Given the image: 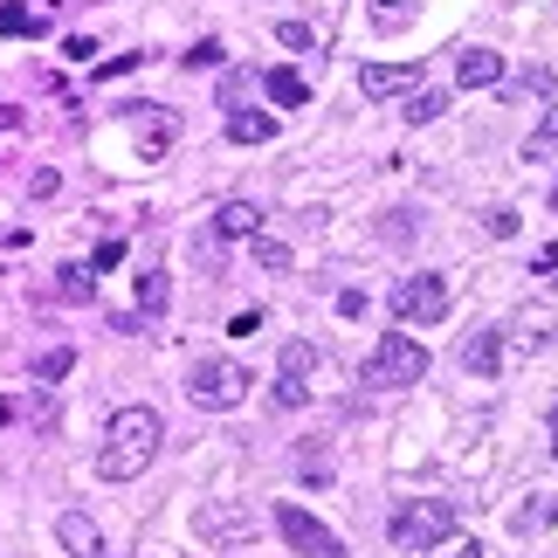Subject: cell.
Returning a JSON list of instances; mask_svg holds the SVG:
<instances>
[{"mask_svg": "<svg viewBox=\"0 0 558 558\" xmlns=\"http://www.w3.org/2000/svg\"><path fill=\"white\" fill-rule=\"evenodd\" d=\"M159 441H166L159 407H124V414H111V427H104L97 476H104V483H132V476H145V469H153V456H159Z\"/></svg>", "mask_w": 558, "mask_h": 558, "instance_id": "1", "label": "cell"}, {"mask_svg": "<svg viewBox=\"0 0 558 558\" xmlns=\"http://www.w3.org/2000/svg\"><path fill=\"white\" fill-rule=\"evenodd\" d=\"M427 379V345L421 338H407V331H386L379 345L366 352V386H421Z\"/></svg>", "mask_w": 558, "mask_h": 558, "instance_id": "2", "label": "cell"}, {"mask_svg": "<svg viewBox=\"0 0 558 558\" xmlns=\"http://www.w3.org/2000/svg\"><path fill=\"white\" fill-rule=\"evenodd\" d=\"M248 366H234V359H201V366L186 373V400L207 407V414H228V407L248 400Z\"/></svg>", "mask_w": 558, "mask_h": 558, "instance_id": "3", "label": "cell"}, {"mask_svg": "<svg viewBox=\"0 0 558 558\" xmlns=\"http://www.w3.org/2000/svg\"><path fill=\"white\" fill-rule=\"evenodd\" d=\"M386 531H393V545H400V551H435L441 538H456V504H441V497H427V504H400Z\"/></svg>", "mask_w": 558, "mask_h": 558, "instance_id": "4", "label": "cell"}, {"mask_svg": "<svg viewBox=\"0 0 558 558\" xmlns=\"http://www.w3.org/2000/svg\"><path fill=\"white\" fill-rule=\"evenodd\" d=\"M393 317H400V325H441V317H448V283L435 269L400 276V283H393Z\"/></svg>", "mask_w": 558, "mask_h": 558, "instance_id": "5", "label": "cell"}, {"mask_svg": "<svg viewBox=\"0 0 558 558\" xmlns=\"http://www.w3.org/2000/svg\"><path fill=\"white\" fill-rule=\"evenodd\" d=\"M201 545H214V551H234V545H248L255 538V510L248 504H234V497H214V504H201Z\"/></svg>", "mask_w": 558, "mask_h": 558, "instance_id": "6", "label": "cell"}, {"mask_svg": "<svg viewBox=\"0 0 558 558\" xmlns=\"http://www.w3.org/2000/svg\"><path fill=\"white\" fill-rule=\"evenodd\" d=\"M276 531H283L296 551H311V558H345V545H338V538L311 518L304 504H276Z\"/></svg>", "mask_w": 558, "mask_h": 558, "instance_id": "7", "label": "cell"}, {"mask_svg": "<svg viewBox=\"0 0 558 558\" xmlns=\"http://www.w3.org/2000/svg\"><path fill=\"white\" fill-rule=\"evenodd\" d=\"M311 366H317V352L304 345V338H290L283 366H276V407H304L311 400Z\"/></svg>", "mask_w": 558, "mask_h": 558, "instance_id": "8", "label": "cell"}, {"mask_svg": "<svg viewBox=\"0 0 558 558\" xmlns=\"http://www.w3.org/2000/svg\"><path fill=\"white\" fill-rule=\"evenodd\" d=\"M414 83H421V62H373V70H359V90H366L373 104L414 90Z\"/></svg>", "mask_w": 558, "mask_h": 558, "instance_id": "9", "label": "cell"}, {"mask_svg": "<svg viewBox=\"0 0 558 558\" xmlns=\"http://www.w3.org/2000/svg\"><path fill=\"white\" fill-rule=\"evenodd\" d=\"M456 83H462V90H497V83H504V56L497 49H462Z\"/></svg>", "mask_w": 558, "mask_h": 558, "instance_id": "10", "label": "cell"}, {"mask_svg": "<svg viewBox=\"0 0 558 558\" xmlns=\"http://www.w3.org/2000/svg\"><path fill=\"white\" fill-rule=\"evenodd\" d=\"M56 538H62V551H70V558H97V551H104L97 524L83 518V510H62V518H56Z\"/></svg>", "mask_w": 558, "mask_h": 558, "instance_id": "11", "label": "cell"}, {"mask_svg": "<svg viewBox=\"0 0 558 558\" xmlns=\"http://www.w3.org/2000/svg\"><path fill=\"white\" fill-rule=\"evenodd\" d=\"M462 366L476 373V379H497V366H504V338H497V331L462 338Z\"/></svg>", "mask_w": 558, "mask_h": 558, "instance_id": "12", "label": "cell"}, {"mask_svg": "<svg viewBox=\"0 0 558 558\" xmlns=\"http://www.w3.org/2000/svg\"><path fill=\"white\" fill-rule=\"evenodd\" d=\"M214 234H221V242H248V234H263V214H255L248 201H228L221 214H214Z\"/></svg>", "mask_w": 558, "mask_h": 558, "instance_id": "13", "label": "cell"}, {"mask_svg": "<svg viewBox=\"0 0 558 558\" xmlns=\"http://www.w3.org/2000/svg\"><path fill=\"white\" fill-rule=\"evenodd\" d=\"M56 296H62V304H90V296H97V269H83V263L56 269Z\"/></svg>", "mask_w": 558, "mask_h": 558, "instance_id": "14", "label": "cell"}, {"mask_svg": "<svg viewBox=\"0 0 558 558\" xmlns=\"http://www.w3.org/2000/svg\"><path fill=\"white\" fill-rule=\"evenodd\" d=\"M524 159H531V166H551V159H558V104L538 118V132L524 138Z\"/></svg>", "mask_w": 558, "mask_h": 558, "instance_id": "15", "label": "cell"}, {"mask_svg": "<svg viewBox=\"0 0 558 558\" xmlns=\"http://www.w3.org/2000/svg\"><path fill=\"white\" fill-rule=\"evenodd\" d=\"M263 90H269L276 104H283V111H296V104H311V83L296 76V70H269V76H263Z\"/></svg>", "mask_w": 558, "mask_h": 558, "instance_id": "16", "label": "cell"}, {"mask_svg": "<svg viewBox=\"0 0 558 558\" xmlns=\"http://www.w3.org/2000/svg\"><path fill=\"white\" fill-rule=\"evenodd\" d=\"M228 138H234V145H269V138H276V118H263V111H255V118L234 111V118H228Z\"/></svg>", "mask_w": 558, "mask_h": 558, "instance_id": "17", "label": "cell"}, {"mask_svg": "<svg viewBox=\"0 0 558 558\" xmlns=\"http://www.w3.org/2000/svg\"><path fill=\"white\" fill-rule=\"evenodd\" d=\"M441 111H448V97H441V90H427V83H414V97H407V111H400V118H407V124H435Z\"/></svg>", "mask_w": 558, "mask_h": 558, "instance_id": "18", "label": "cell"}, {"mask_svg": "<svg viewBox=\"0 0 558 558\" xmlns=\"http://www.w3.org/2000/svg\"><path fill=\"white\" fill-rule=\"evenodd\" d=\"M248 97H255V76H248V70H228V76H221V111H228V118L248 111Z\"/></svg>", "mask_w": 558, "mask_h": 558, "instance_id": "19", "label": "cell"}, {"mask_svg": "<svg viewBox=\"0 0 558 558\" xmlns=\"http://www.w3.org/2000/svg\"><path fill=\"white\" fill-rule=\"evenodd\" d=\"M248 242H255V263H263L269 276H283V269L296 263V255H290V242H276V234H248Z\"/></svg>", "mask_w": 558, "mask_h": 558, "instance_id": "20", "label": "cell"}, {"mask_svg": "<svg viewBox=\"0 0 558 558\" xmlns=\"http://www.w3.org/2000/svg\"><path fill=\"white\" fill-rule=\"evenodd\" d=\"M41 28H49V21H41L35 8H21V0L0 8V35H41Z\"/></svg>", "mask_w": 558, "mask_h": 558, "instance_id": "21", "label": "cell"}, {"mask_svg": "<svg viewBox=\"0 0 558 558\" xmlns=\"http://www.w3.org/2000/svg\"><path fill=\"white\" fill-rule=\"evenodd\" d=\"M180 62H186V70H221V62H228V49H221V41L207 35V41H193V49H186Z\"/></svg>", "mask_w": 558, "mask_h": 558, "instance_id": "22", "label": "cell"}, {"mask_svg": "<svg viewBox=\"0 0 558 558\" xmlns=\"http://www.w3.org/2000/svg\"><path fill=\"white\" fill-rule=\"evenodd\" d=\"M138 304L145 311H166V269H145L138 276Z\"/></svg>", "mask_w": 558, "mask_h": 558, "instance_id": "23", "label": "cell"}, {"mask_svg": "<svg viewBox=\"0 0 558 558\" xmlns=\"http://www.w3.org/2000/svg\"><path fill=\"white\" fill-rule=\"evenodd\" d=\"M70 366H76V352H70V345H56V352H41V366H35V379L49 386V379H62V373H70Z\"/></svg>", "mask_w": 558, "mask_h": 558, "instance_id": "24", "label": "cell"}, {"mask_svg": "<svg viewBox=\"0 0 558 558\" xmlns=\"http://www.w3.org/2000/svg\"><path fill=\"white\" fill-rule=\"evenodd\" d=\"M276 41H283V49H317L311 21H276Z\"/></svg>", "mask_w": 558, "mask_h": 558, "instance_id": "25", "label": "cell"}, {"mask_svg": "<svg viewBox=\"0 0 558 558\" xmlns=\"http://www.w3.org/2000/svg\"><path fill=\"white\" fill-rule=\"evenodd\" d=\"M435 558H489V551H483L476 538H441V545H435Z\"/></svg>", "mask_w": 558, "mask_h": 558, "instance_id": "26", "label": "cell"}, {"mask_svg": "<svg viewBox=\"0 0 558 558\" xmlns=\"http://www.w3.org/2000/svg\"><path fill=\"white\" fill-rule=\"evenodd\" d=\"M518 97H551V70H531V76L518 83Z\"/></svg>", "mask_w": 558, "mask_h": 558, "instance_id": "27", "label": "cell"}, {"mask_svg": "<svg viewBox=\"0 0 558 558\" xmlns=\"http://www.w3.org/2000/svg\"><path fill=\"white\" fill-rule=\"evenodd\" d=\"M407 234H414V214H407V207L386 214V242H407Z\"/></svg>", "mask_w": 558, "mask_h": 558, "instance_id": "28", "label": "cell"}, {"mask_svg": "<svg viewBox=\"0 0 558 558\" xmlns=\"http://www.w3.org/2000/svg\"><path fill=\"white\" fill-rule=\"evenodd\" d=\"M228 331H234V338H255V331H263V311H242V317H234Z\"/></svg>", "mask_w": 558, "mask_h": 558, "instance_id": "29", "label": "cell"}, {"mask_svg": "<svg viewBox=\"0 0 558 558\" xmlns=\"http://www.w3.org/2000/svg\"><path fill=\"white\" fill-rule=\"evenodd\" d=\"M118 263H124V242H104V248H97V263H90V269H118Z\"/></svg>", "mask_w": 558, "mask_h": 558, "instance_id": "30", "label": "cell"}, {"mask_svg": "<svg viewBox=\"0 0 558 558\" xmlns=\"http://www.w3.org/2000/svg\"><path fill=\"white\" fill-rule=\"evenodd\" d=\"M379 21H386V28H400V21H407V14H400V0H379Z\"/></svg>", "mask_w": 558, "mask_h": 558, "instance_id": "31", "label": "cell"}, {"mask_svg": "<svg viewBox=\"0 0 558 558\" xmlns=\"http://www.w3.org/2000/svg\"><path fill=\"white\" fill-rule=\"evenodd\" d=\"M14 124H21V118H14V104H0V132H14Z\"/></svg>", "mask_w": 558, "mask_h": 558, "instance_id": "32", "label": "cell"}, {"mask_svg": "<svg viewBox=\"0 0 558 558\" xmlns=\"http://www.w3.org/2000/svg\"><path fill=\"white\" fill-rule=\"evenodd\" d=\"M8 421H14V407H8V400H0V427H8Z\"/></svg>", "mask_w": 558, "mask_h": 558, "instance_id": "33", "label": "cell"}, {"mask_svg": "<svg viewBox=\"0 0 558 558\" xmlns=\"http://www.w3.org/2000/svg\"><path fill=\"white\" fill-rule=\"evenodd\" d=\"M551 456H558V414H551Z\"/></svg>", "mask_w": 558, "mask_h": 558, "instance_id": "34", "label": "cell"}, {"mask_svg": "<svg viewBox=\"0 0 558 558\" xmlns=\"http://www.w3.org/2000/svg\"><path fill=\"white\" fill-rule=\"evenodd\" d=\"M97 558H111V551H97Z\"/></svg>", "mask_w": 558, "mask_h": 558, "instance_id": "35", "label": "cell"}]
</instances>
